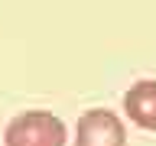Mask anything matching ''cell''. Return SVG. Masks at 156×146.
Here are the masks:
<instances>
[{
	"label": "cell",
	"mask_w": 156,
	"mask_h": 146,
	"mask_svg": "<svg viewBox=\"0 0 156 146\" xmlns=\"http://www.w3.org/2000/svg\"><path fill=\"white\" fill-rule=\"evenodd\" d=\"M75 146H127V127L114 110L91 107L75 123Z\"/></svg>",
	"instance_id": "7a4b0ae2"
},
{
	"label": "cell",
	"mask_w": 156,
	"mask_h": 146,
	"mask_svg": "<svg viewBox=\"0 0 156 146\" xmlns=\"http://www.w3.org/2000/svg\"><path fill=\"white\" fill-rule=\"evenodd\" d=\"M65 123L52 110H23L7 123L3 146H65Z\"/></svg>",
	"instance_id": "6da1fadb"
},
{
	"label": "cell",
	"mask_w": 156,
	"mask_h": 146,
	"mask_svg": "<svg viewBox=\"0 0 156 146\" xmlns=\"http://www.w3.org/2000/svg\"><path fill=\"white\" fill-rule=\"evenodd\" d=\"M124 114L140 130H156V78H143V81L127 88Z\"/></svg>",
	"instance_id": "3957f363"
}]
</instances>
